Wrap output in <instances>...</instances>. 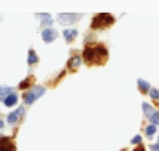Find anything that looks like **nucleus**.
Returning a JSON list of instances; mask_svg holds the SVG:
<instances>
[{"mask_svg": "<svg viewBox=\"0 0 159 151\" xmlns=\"http://www.w3.org/2000/svg\"><path fill=\"white\" fill-rule=\"evenodd\" d=\"M107 49L104 46H88L83 53L85 61H88L89 64H104L107 61Z\"/></svg>", "mask_w": 159, "mask_h": 151, "instance_id": "1", "label": "nucleus"}, {"mask_svg": "<svg viewBox=\"0 0 159 151\" xmlns=\"http://www.w3.org/2000/svg\"><path fill=\"white\" fill-rule=\"evenodd\" d=\"M113 16L111 15H107V13H102V15L99 16H96L94 18V21H92V27L94 29H102V27H107V26H110V24H113Z\"/></svg>", "mask_w": 159, "mask_h": 151, "instance_id": "2", "label": "nucleus"}, {"mask_svg": "<svg viewBox=\"0 0 159 151\" xmlns=\"http://www.w3.org/2000/svg\"><path fill=\"white\" fill-rule=\"evenodd\" d=\"M43 92H45V88H43V86H37V88H34L32 91H29V92L24 95V102H26V103H32L34 100L38 99Z\"/></svg>", "mask_w": 159, "mask_h": 151, "instance_id": "3", "label": "nucleus"}, {"mask_svg": "<svg viewBox=\"0 0 159 151\" xmlns=\"http://www.w3.org/2000/svg\"><path fill=\"white\" fill-rule=\"evenodd\" d=\"M56 37H57V32L56 30H51V29H45L43 30V40L46 43H51L53 40H56Z\"/></svg>", "mask_w": 159, "mask_h": 151, "instance_id": "4", "label": "nucleus"}, {"mask_svg": "<svg viewBox=\"0 0 159 151\" xmlns=\"http://www.w3.org/2000/svg\"><path fill=\"white\" fill-rule=\"evenodd\" d=\"M0 151H15V145L10 141V139L0 140Z\"/></svg>", "mask_w": 159, "mask_h": 151, "instance_id": "5", "label": "nucleus"}, {"mask_svg": "<svg viewBox=\"0 0 159 151\" xmlns=\"http://www.w3.org/2000/svg\"><path fill=\"white\" fill-rule=\"evenodd\" d=\"M78 18H80V15H59V19L62 24H70L75 19H78Z\"/></svg>", "mask_w": 159, "mask_h": 151, "instance_id": "6", "label": "nucleus"}, {"mask_svg": "<svg viewBox=\"0 0 159 151\" xmlns=\"http://www.w3.org/2000/svg\"><path fill=\"white\" fill-rule=\"evenodd\" d=\"M22 111H24V110H22V107H21V108H18L16 111H13L11 115H8V122H10V124L16 122L18 118H19V115H22Z\"/></svg>", "mask_w": 159, "mask_h": 151, "instance_id": "7", "label": "nucleus"}, {"mask_svg": "<svg viewBox=\"0 0 159 151\" xmlns=\"http://www.w3.org/2000/svg\"><path fill=\"white\" fill-rule=\"evenodd\" d=\"M18 102V97H16V94H10L8 97H5V100H3V103L7 105V107H13Z\"/></svg>", "mask_w": 159, "mask_h": 151, "instance_id": "8", "label": "nucleus"}, {"mask_svg": "<svg viewBox=\"0 0 159 151\" xmlns=\"http://www.w3.org/2000/svg\"><path fill=\"white\" fill-rule=\"evenodd\" d=\"M80 64H81V59H80L78 56H75V57H72L70 59V62H68V68H78L80 67Z\"/></svg>", "mask_w": 159, "mask_h": 151, "instance_id": "9", "label": "nucleus"}, {"mask_svg": "<svg viewBox=\"0 0 159 151\" xmlns=\"http://www.w3.org/2000/svg\"><path fill=\"white\" fill-rule=\"evenodd\" d=\"M149 118V122H151L153 126H156V124H159V111H154L153 115H149L148 116Z\"/></svg>", "mask_w": 159, "mask_h": 151, "instance_id": "10", "label": "nucleus"}, {"mask_svg": "<svg viewBox=\"0 0 159 151\" xmlns=\"http://www.w3.org/2000/svg\"><path fill=\"white\" fill-rule=\"evenodd\" d=\"M138 83V86H140V89L143 91V92H146V91H149V84L146 83V81H143V80H138L137 81Z\"/></svg>", "mask_w": 159, "mask_h": 151, "instance_id": "11", "label": "nucleus"}, {"mask_svg": "<svg viewBox=\"0 0 159 151\" xmlns=\"http://www.w3.org/2000/svg\"><path fill=\"white\" fill-rule=\"evenodd\" d=\"M64 35H65V40H67V42H70V40H72L73 37L77 35V30H65Z\"/></svg>", "mask_w": 159, "mask_h": 151, "instance_id": "12", "label": "nucleus"}, {"mask_svg": "<svg viewBox=\"0 0 159 151\" xmlns=\"http://www.w3.org/2000/svg\"><path fill=\"white\" fill-rule=\"evenodd\" d=\"M143 110H145V115H146V116H149V115H153V113H154V108L149 107L148 103H143Z\"/></svg>", "mask_w": 159, "mask_h": 151, "instance_id": "13", "label": "nucleus"}, {"mask_svg": "<svg viewBox=\"0 0 159 151\" xmlns=\"http://www.w3.org/2000/svg\"><path fill=\"white\" fill-rule=\"evenodd\" d=\"M38 61V57H37V54L34 51H29V64H35Z\"/></svg>", "mask_w": 159, "mask_h": 151, "instance_id": "14", "label": "nucleus"}, {"mask_svg": "<svg viewBox=\"0 0 159 151\" xmlns=\"http://www.w3.org/2000/svg\"><path fill=\"white\" fill-rule=\"evenodd\" d=\"M10 92H11V89L10 88H0V97H2V95H10Z\"/></svg>", "mask_w": 159, "mask_h": 151, "instance_id": "15", "label": "nucleus"}, {"mask_svg": "<svg viewBox=\"0 0 159 151\" xmlns=\"http://www.w3.org/2000/svg\"><path fill=\"white\" fill-rule=\"evenodd\" d=\"M149 97L151 99H159V91L158 89H149Z\"/></svg>", "mask_w": 159, "mask_h": 151, "instance_id": "16", "label": "nucleus"}, {"mask_svg": "<svg viewBox=\"0 0 159 151\" xmlns=\"http://www.w3.org/2000/svg\"><path fill=\"white\" fill-rule=\"evenodd\" d=\"M145 130H146V135H153L154 132H156V126H153V124H151V126H148Z\"/></svg>", "mask_w": 159, "mask_h": 151, "instance_id": "17", "label": "nucleus"}, {"mask_svg": "<svg viewBox=\"0 0 159 151\" xmlns=\"http://www.w3.org/2000/svg\"><path fill=\"white\" fill-rule=\"evenodd\" d=\"M29 83H30V78L24 80V81H22V83H21V89H22V88H27V84H29Z\"/></svg>", "mask_w": 159, "mask_h": 151, "instance_id": "18", "label": "nucleus"}, {"mask_svg": "<svg viewBox=\"0 0 159 151\" xmlns=\"http://www.w3.org/2000/svg\"><path fill=\"white\" fill-rule=\"evenodd\" d=\"M140 141H142V137H140V135H137V137H134V139H132V143H140Z\"/></svg>", "mask_w": 159, "mask_h": 151, "instance_id": "19", "label": "nucleus"}, {"mask_svg": "<svg viewBox=\"0 0 159 151\" xmlns=\"http://www.w3.org/2000/svg\"><path fill=\"white\" fill-rule=\"evenodd\" d=\"M134 151H145V148H143V146H138V148L134 150Z\"/></svg>", "mask_w": 159, "mask_h": 151, "instance_id": "20", "label": "nucleus"}, {"mask_svg": "<svg viewBox=\"0 0 159 151\" xmlns=\"http://www.w3.org/2000/svg\"><path fill=\"white\" fill-rule=\"evenodd\" d=\"M153 150H154V151H159V145H154V146H153Z\"/></svg>", "mask_w": 159, "mask_h": 151, "instance_id": "21", "label": "nucleus"}, {"mask_svg": "<svg viewBox=\"0 0 159 151\" xmlns=\"http://www.w3.org/2000/svg\"><path fill=\"white\" fill-rule=\"evenodd\" d=\"M0 127H3V122L2 121H0Z\"/></svg>", "mask_w": 159, "mask_h": 151, "instance_id": "22", "label": "nucleus"}]
</instances>
